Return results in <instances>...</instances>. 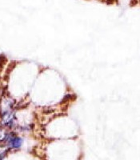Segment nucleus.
Returning <instances> with one entry per match:
<instances>
[{
  "mask_svg": "<svg viewBox=\"0 0 140 160\" xmlns=\"http://www.w3.org/2000/svg\"><path fill=\"white\" fill-rule=\"evenodd\" d=\"M0 125L9 131H13L17 127L16 116L13 110L1 111L0 114Z\"/></svg>",
  "mask_w": 140,
  "mask_h": 160,
  "instance_id": "obj_1",
  "label": "nucleus"
},
{
  "mask_svg": "<svg viewBox=\"0 0 140 160\" xmlns=\"http://www.w3.org/2000/svg\"><path fill=\"white\" fill-rule=\"evenodd\" d=\"M22 144H23V138L15 134L4 145L7 146L9 150H18L22 148Z\"/></svg>",
  "mask_w": 140,
  "mask_h": 160,
  "instance_id": "obj_2",
  "label": "nucleus"
},
{
  "mask_svg": "<svg viewBox=\"0 0 140 160\" xmlns=\"http://www.w3.org/2000/svg\"><path fill=\"white\" fill-rule=\"evenodd\" d=\"M72 98H74V95H71V94H68V95H65V97H64L63 102H67V101H69V100H71Z\"/></svg>",
  "mask_w": 140,
  "mask_h": 160,
  "instance_id": "obj_3",
  "label": "nucleus"
},
{
  "mask_svg": "<svg viewBox=\"0 0 140 160\" xmlns=\"http://www.w3.org/2000/svg\"><path fill=\"white\" fill-rule=\"evenodd\" d=\"M2 128V127H1V125H0V128Z\"/></svg>",
  "mask_w": 140,
  "mask_h": 160,
  "instance_id": "obj_4",
  "label": "nucleus"
},
{
  "mask_svg": "<svg viewBox=\"0 0 140 160\" xmlns=\"http://www.w3.org/2000/svg\"><path fill=\"white\" fill-rule=\"evenodd\" d=\"M0 114H1V110H0Z\"/></svg>",
  "mask_w": 140,
  "mask_h": 160,
  "instance_id": "obj_5",
  "label": "nucleus"
}]
</instances>
